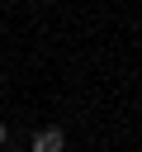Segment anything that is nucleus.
Here are the masks:
<instances>
[{"label":"nucleus","instance_id":"obj_1","mask_svg":"<svg viewBox=\"0 0 142 152\" xmlns=\"http://www.w3.org/2000/svg\"><path fill=\"white\" fill-rule=\"evenodd\" d=\"M33 152H66V128H57V124L38 128L33 133Z\"/></svg>","mask_w":142,"mask_h":152},{"label":"nucleus","instance_id":"obj_2","mask_svg":"<svg viewBox=\"0 0 142 152\" xmlns=\"http://www.w3.org/2000/svg\"><path fill=\"white\" fill-rule=\"evenodd\" d=\"M5 142H9V124L0 119V147H5Z\"/></svg>","mask_w":142,"mask_h":152},{"label":"nucleus","instance_id":"obj_3","mask_svg":"<svg viewBox=\"0 0 142 152\" xmlns=\"http://www.w3.org/2000/svg\"><path fill=\"white\" fill-rule=\"evenodd\" d=\"M0 86H5V76H0Z\"/></svg>","mask_w":142,"mask_h":152}]
</instances>
